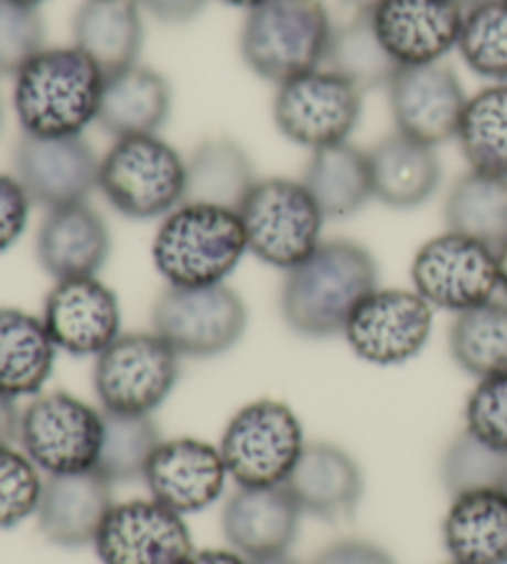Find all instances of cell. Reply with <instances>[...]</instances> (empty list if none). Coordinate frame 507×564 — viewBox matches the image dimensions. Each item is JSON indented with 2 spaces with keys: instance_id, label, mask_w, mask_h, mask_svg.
<instances>
[{
  "instance_id": "cell-1",
  "label": "cell",
  "mask_w": 507,
  "mask_h": 564,
  "mask_svg": "<svg viewBox=\"0 0 507 564\" xmlns=\"http://www.w3.org/2000/svg\"><path fill=\"white\" fill-rule=\"evenodd\" d=\"M379 288V265L354 240H322L310 258L285 273L280 312L300 337L330 339L342 335L362 300Z\"/></svg>"
},
{
  "instance_id": "cell-2",
  "label": "cell",
  "mask_w": 507,
  "mask_h": 564,
  "mask_svg": "<svg viewBox=\"0 0 507 564\" xmlns=\"http://www.w3.org/2000/svg\"><path fill=\"white\" fill-rule=\"evenodd\" d=\"M105 73L83 50L45 47L15 75L13 109L23 134L83 137L97 122Z\"/></svg>"
},
{
  "instance_id": "cell-3",
  "label": "cell",
  "mask_w": 507,
  "mask_h": 564,
  "mask_svg": "<svg viewBox=\"0 0 507 564\" xmlns=\"http://www.w3.org/2000/svg\"><path fill=\"white\" fill-rule=\"evenodd\" d=\"M246 253L238 210L188 200L161 218L151 246L154 268L174 288L220 285Z\"/></svg>"
},
{
  "instance_id": "cell-4",
  "label": "cell",
  "mask_w": 507,
  "mask_h": 564,
  "mask_svg": "<svg viewBox=\"0 0 507 564\" xmlns=\"http://www.w3.org/2000/svg\"><path fill=\"white\" fill-rule=\"evenodd\" d=\"M332 33L322 0H266L248 10L240 57L258 77L282 85L324 65Z\"/></svg>"
},
{
  "instance_id": "cell-5",
  "label": "cell",
  "mask_w": 507,
  "mask_h": 564,
  "mask_svg": "<svg viewBox=\"0 0 507 564\" xmlns=\"http://www.w3.org/2000/svg\"><path fill=\"white\" fill-rule=\"evenodd\" d=\"M97 188L125 218H166L186 200V159L159 134L121 137L99 159Z\"/></svg>"
},
{
  "instance_id": "cell-6",
  "label": "cell",
  "mask_w": 507,
  "mask_h": 564,
  "mask_svg": "<svg viewBox=\"0 0 507 564\" xmlns=\"http://www.w3.org/2000/svg\"><path fill=\"white\" fill-rule=\"evenodd\" d=\"M248 253L266 265L292 270L322 243L324 214L302 181L258 178L238 208Z\"/></svg>"
},
{
  "instance_id": "cell-7",
  "label": "cell",
  "mask_w": 507,
  "mask_h": 564,
  "mask_svg": "<svg viewBox=\"0 0 507 564\" xmlns=\"http://www.w3.org/2000/svg\"><path fill=\"white\" fill-rule=\"evenodd\" d=\"M304 446L298 414L276 399H258L238 409L218 443L238 488L285 486Z\"/></svg>"
},
{
  "instance_id": "cell-8",
  "label": "cell",
  "mask_w": 507,
  "mask_h": 564,
  "mask_svg": "<svg viewBox=\"0 0 507 564\" xmlns=\"http://www.w3.org/2000/svg\"><path fill=\"white\" fill-rule=\"evenodd\" d=\"M181 357L151 332H121L95 357L93 384L101 411L151 416L176 389Z\"/></svg>"
},
{
  "instance_id": "cell-9",
  "label": "cell",
  "mask_w": 507,
  "mask_h": 564,
  "mask_svg": "<svg viewBox=\"0 0 507 564\" xmlns=\"http://www.w3.org/2000/svg\"><path fill=\"white\" fill-rule=\"evenodd\" d=\"M151 329L179 357H220L246 335L248 307L226 282L203 288L169 285L151 310Z\"/></svg>"
},
{
  "instance_id": "cell-10",
  "label": "cell",
  "mask_w": 507,
  "mask_h": 564,
  "mask_svg": "<svg viewBox=\"0 0 507 564\" xmlns=\"http://www.w3.org/2000/svg\"><path fill=\"white\" fill-rule=\"evenodd\" d=\"M101 426V409L65 391H53L37 394L20 411L18 443L45 476L85 473L97 468Z\"/></svg>"
},
{
  "instance_id": "cell-11",
  "label": "cell",
  "mask_w": 507,
  "mask_h": 564,
  "mask_svg": "<svg viewBox=\"0 0 507 564\" xmlns=\"http://www.w3.org/2000/svg\"><path fill=\"white\" fill-rule=\"evenodd\" d=\"M411 282L433 310L439 307L459 315L490 302L500 290L498 250L445 230L425 240L413 256Z\"/></svg>"
},
{
  "instance_id": "cell-12",
  "label": "cell",
  "mask_w": 507,
  "mask_h": 564,
  "mask_svg": "<svg viewBox=\"0 0 507 564\" xmlns=\"http://www.w3.org/2000/svg\"><path fill=\"white\" fill-rule=\"evenodd\" d=\"M364 97L327 67L310 69L278 85L272 117L280 134L312 151L349 141L362 119Z\"/></svg>"
},
{
  "instance_id": "cell-13",
  "label": "cell",
  "mask_w": 507,
  "mask_h": 564,
  "mask_svg": "<svg viewBox=\"0 0 507 564\" xmlns=\"http://www.w3.org/2000/svg\"><path fill=\"white\" fill-rule=\"evenodd\" d=\"M433 329V307L416 290L377 288L354 310L342 337L362 361L399 367L421 355Z\"/></svg>"
},
{
  "instance_id": "cell-14",
  "label": "cell",
  "mask_w": 507,
  "mask_h": 564,
  "mask_svg": "<svg viewBox=\"0 0 507 564\" xmlns=\"http://www.w3.org/2000/svg\"><path fill=\"white\" fill-rule=\"evenodd\" d=\"M93 547L101 564H184L194 542L184 516L149 496L115 502Z\"/></svg>"
},
{
  "instance_id": "cell-15",
  "label": "cell",
  "mask_w": 507,
  "mask_h": 564,
  "mask_svg": "<svg viewBox=\"0 0 507 564\" xmlns=\"http://www.w3.org/2000/svg\"><path fill=\"white\" fill-rule=\"evenodd\" d=\"M13 166L30 200L45 210L87 204L99 181V156L85 137L23 134Z\"/></svg>"
},
{
  "instance_id": "cell-16",
  "label": "cell",
  "mask_w": 507,
  "mask_h": 564,
  "mask_svg": "<svg viewBox=\"0 0 507 564\" xmlns=\"http://www.w3.org/2000/svg\"><path fill=\"white\" fill-rule=\"evenodd\" d=\"M40 317L55 347L73 357H99L121 335L117 292L97 275L55 280Z\"/></svg>"
},
{
  "instance_id": "cell-17",
  "label": "cell",
  "mask_w": 507,
  "mask_h": 564,
  "mask_svg": "<svg viewBox=\"0 0 507 564\" xmlns=\"http://www.w3.org/2000/svg\"><path fill=\"white\" fill-rule=\"evenodd\" d=\"M468 95L451 67L441 63L399 67L389 83V107L397 132L435 147L459 134Z\"/></svg>"
},
{
  "instance_id": "cell-18",
  "label": "cell",
  "mask_w": 507,
  "mask_h": 564,
  "mask_svg": "<svg viewBox=\"0 0 507 564\" xmlns=\"http://www.w3.org/2000/svg\"><path fill=\"white\" fill-rule=\"evenodd\" d=\"M465 8L455 0H381L371 10L384 47L399 67L433 65L459 47Z\"/></svg>"
},
{
  "instance_id": "cell-19",
  "label": "cell",
  "mask_w": 507,
  "mask_h": 564,
  "mask_svg": "<svg viewBox=\"0 0 507 564\" xmlns=\"http://www.w3.org/2000/svg\"><path fill=\"white\" fill-rule=\"evenodd\" d=\"M228 478L220 448L188 436L161 441L144 473L149 496L184 518L211 508Z\"/></svg>"
},
{
  "instance_id": "cell-20",
  "label": "cell",
  "mask_w": 507,
  "mask_h": 564,
  "mask_svg": "<svg viewBox=\"0 0 507 564\" xmlns=\"http://www.w3.org/2000/svg\"><path fill=\"white\" fill-rule=\"evenodd\" d=\"M302 510L285 486L238 488L223 508V535L246 560L288 555Z\"/></svg>"
},
{
  "instance_id": "cell-21",
  "label": "cell",
  "mask_w": 507,
  "mask_h": 564,
  "mask_svg": "<svg viewBox=\"0 0 507 564\" xmlns=\"http://www.w3.org/2000/svg\"><path fill=\"white\" fill-rule=\"evenodd\" d=\"M111 506V482L97 470L47 476L35 512L37 530L55 547L79 550L95 545Z\"/></svg>"
},
{
  "instance_id": "cell-22",
  "label": "cell",
  "mask_w": 507,
  "mask_h": 564,
  "mask_svg": "<svg viewBox=\"0 0 507 564\" xmlns=\"http://www.w3.org/2000/svg\"><path fill=\"white\" fill-rule=\"evenodd\" d=\"M109 253V226L89 204L47 210L37 228V263L53 280L99 275Z\"/></svg>"
},
{
  "instance_id": "cell-23",
  "label": "cell",
  "mask_w": 507,
  "mask_h": 564,
  "mask_svg": "<svg viewBox=\"0 0 507 564\" xmlns=\"http://www.w3.org/2000/svg\"><path fill=\"white\" fill-rule=\"evenodd\" d=\"M285 488L308 516L327 522L347 520L364 496L359 463L334 443H308Z\"/></svg>"
},
{
  "instance_id": "cell-24",
  "label": "cell",
  "mask_w": 507,
  "mask_h": 564,
  "mask_svg": "<svg viewBox=\"0 0 507 564\" xmlns=\"http://www.w3.org/2000/svg\"><path fill=\"white\" fill-rule=\"evenodd\" d=\"M171 105L169 79L137 63L105 77L97 124L115 139L159 134L169 122Z\"/></svg>"
},
{
  "instance_id": "cell-25",
  "label": "cell",
  "mask_w": 507,
  "mask_h": 564,
  "mask_svg": "<svg viewBox=\"0 0 507 564\" xmlns=\"http://www.w3.org/2000/svg\"><path fill=\"white\" fill-rule=\"evenodd\" d=\"M374 198L397 210L423 206L441 184L435 149L401 132L377 141L369 151Z\"/></svg>"
},
{
  "instance_id": "cell-26",
  "label": "cell",
  "mask_w": 507,
  "mask_h": 564,
  "mask_svg": "<svg viewBox=\"0 0 507 564\" xmlns=\"http://www.w3.org/2000/svg\"><path fill=\"white\" fill-rule=\"evenodd\" d=\"M75 47L101 73L115 75L139 63L144 20L137 0H85L73 20Z\"/></svg>"
},
{
  "instance_id": "cell-27",
  "label": "cell",
  "mask_w": 507,
  "mask_h": 564,
  "mask_svg": "<svg viewBox=\"0 0 507 564\" xmlns=\"http://www.w3.org/2000/svg\"><path fill=\"white\" fill-rule=\"evenodd\" d=\"M443 545L455 564H507V490L451 498Z\"/></svg>"
},
{
  "instance_id": "cell-28",
  "label": "cell",
  "mask_w": 507,
  "mask_h": 564,
  "mask_svg": "<svg viewBox=\"0 0 507 564\" xmlns=\"http://www.w3.org/2000/svg\"><path fill=\"white\" fill-rule=\"evenodd\" d=\"M57 351L43 317L0 307V394L37 397L53 377Z\"/></svg>"
},
{
  "instance_id": "cell-29",
  "label": "cell",
  "mask_w": 507,
  "mask_h": 564,
  "mask_svg": "<svg viewBox=\"0 0 507 564\" xmlns=\"http://www.w3.org/2000/svg\"><path fill=\"white\" fill-rule=\"evenodd\" d=\"M302 184L317 200L324 218H349L374 198L367 151L349 141L312 151Z\"/></svg>"
},
{
  "instance_id": "cell-30",
  "label": "cell",
  "mask_w": 507,
  "mask_h": 564,
  "mask_svg": "<svg viewBox=\"0 0 507 564\" xmlns=\"http://www.w3.org/2000/svg\"><path fill=\"white\" fill-rule=\"evenodd\" d=\"M256 184V166H252L246 149L228 137L203 139L186 159L188 204L238 210Z\"/></svg>"
},
{
  "instance_id": "cell-31",
  "label": "cell",
  "mask_w": 507,
  "mask_h": 564,
  "mask_svg": "<svg viewBox=\"0 0 507 564\" xmlns=\"http://www.w3.org/2000/svg\"><path fill=\"white\" fill-rule=\"evenodd\" d=\"M445 226L498 250L507 243V178L468 174L455 181L445 198Z\"/></svg>"
},
{
  "instance_id": "cell-32",
  "label": "cell",
  "mask_w": 507,
  "mask_h": 564,
  "mask_svg": "<svg viewBox=\"0 0 507 564\" xmlns=\"http://www.w3.org/2000/svg\"><path fill=\"white\" fill-rule=\"evenodd\" d=\"M455 139L471 171L507 178V83L468 97Z\"/></svg>"
},
{
  "instance_id": "cell-33",
  "label": "cell",
  "mask_w": 507,
  "mask_h": 564,
  "mask_svg": "<svg viewBox=\"0 0 507 564\" xmlns=\"http://www.w3.org/2000/svg\"><path fill=\"white\" fill-rule=\"evenodd\" d=\"M451 357L465 375L488 379L507 371V305L483 302L459 312L449 332Z\"/></svg>"
},
{
  "instance_id": "cell-34",
  "label": "cell",
  "mask_w": 507,
  "mask_h": 564,
  "mask_svg": "<svg viewBox=\"0 0 507 564\" xmlns=\"http://www.w3.org/2000/svg\"><path fill=\"white\" fill-rule=\"evenodd\" d=\"M322 67L347 79L362 95L369 89L389 87L393 75L399 73V65L377 35L371 13H357L349 23L334 28Z\"/></svg>"
},
{
  "instance_id": "cell-35",
  "label": "cell",
  "mask_w": 507,
  "mask_h": 564,
  "mask_svg": "<svg viewBox=\"0 0 507 564\" xmlns=\"http://www.w3.org/2000/svg\"><path fill=\"white\" fill-rule=\"evenodd\" d=\"M101 416H105V426H101L95 470L111 486L144 480L149 460L164 441L154 419L144 414H111V411H101Z\"/></svg>"
},
{
  "instance_id": "cell-36",
  "label": "cell",
  "mask_w": 507,
  "mask_h": 564,
  "mask_svg": "<svg viewBox=\"0 0 507 564\" xmlns=\"http://www.w3.org/2000/svg\"><path fill=\"white\" fill-rule=\"evenodd\" d=\"M441 482L451 498L481 490H507V451L488 446L471 431H463L443 451Z\"/></svg>"
},
{
  "instance_id": "cell-37",
  "label": "cell",
  "mask_w": 507,
  "mask_h": 564,
  "mask_svg": "<svg viewBox=\"0 0 507 564\" xmlns=\"http://www.w3.org/2000/svg\"><path fill=\"white\" fill-rule=\"evenodd\" d=\"M455 50L475 75L507 83V0H483L465 10Z\"/></svg>"
},
{
  "instance_id": "cell-38",
  "label": "cell",
  "mask_w": 507,
  "mask_h": 564,
  "mask_svg": "<svg viewBox=\"0 0 507 564\" xmlns=\"http://www.w3.org/2000/svg\"><path fill=\"white\" fill-rule=\"evenodd\" d=\"M43 486V473L23 448L0 446V530H13L35 516Z\"/></svg>"
},
{
  "instance_id": "cell-39",
  "label": "cell",
  "mask_w": 507,
  "mask_h": 564,
  "mask_svg": "<svg viewBox=\"0 0 507 564\" xmlns=\"http://www.w3.org/2000/svg\"><path fill=\"white\" fill-rule=\"evenodd\" d=\"M40 50H45L40 10L0 0V77H15Z\"/></svg>"
},
{
  "instance_id": "cell-40",
  "label": "cell",
  "mask_w": 507,
  "mask_h": 564,
  "mask_svg": "<svg viewBox=\"0 0 507 564\" xmlns=\"http://www.w3.org/2000/svg\"><path fill=\"white\" fill-rule=\"evenodd\" d=\"M465 431L507 451V371L481 379L465 401Z\"/></svg>"
},
{
  "instance_id": "cell-41",
  "label": "cell",
  "mask_w": 507,
  "mask_h": 564,
  "mask_svg": "<svg viewBox=\"0 0 507 564\" xmlns=\"http://www.w3.org/2000/svg\"><path fill=\"white\" fill-rule=\"evenodd\" d=\"M30 206L33 200L20 186V181L0 174V253H6L23 238L30 220Z\"/></svg>"
},
{
  "instance_id": "cell-42",
  "label": "cell",
  "mask_w": 507,
  "mask_h": 564,
  "mask_svg": "<svg viewBox=\"0 0 507 564\" xmlns=\"http://www.w3.org/2000/svg\"><path fill=\"white\" fill-rule=\"evenodd\" d=\"M312 564H397L387 550L367 540H342L322 550Z\"/></svg>"
},
{
  "instance_id": "cell-43",
  "label": "cell",
  "mask_w": 507,
  "mask_h": 564,
  "mask_svg": "<svg viewBox=\"0 0 507 564\" xmlns=\"http://www.w3.org/2000/svg\"><path fill=\"white\" fill-rule=\"evenodd\" d=\"M137 3L161 23L179 25L194 20L206 6V0H137Z\"/></svg>"
},
{
  "instance_id": "cell-44",
  "label": "cell",
  "mask_w": 507,
  "mask_h": 564,
  "mask_svg": "<svg viewBox=\"0 0 507 564\" xmlns=\"http://www.w3.org/2000/svg\"><path fill=\"white\" fill-rule=\"evenodd\" d=\"M18 429L20 411L15 399L0 394V446H13V441H18Z\"/></svg>"
},
{
  "instance_id": "cell-45",
  "label": "cell",
  "mask_w": 507,
  "mask_h": 564,
  "mask_svg": "<svg viewBox=\"0 0 507 564\" xmlns=\"http://www.w3.org/2000/svg\"><path fill=\"white\" fill-rule=\"evenodd\" d=\"M184 564H250L236 550H198L191 552V557Z\"/></svg>"
},
{
  "instance_id": "cell-46",
  "label": "cell",
  "mask_w": 507,
  "mask_h": 564,
  "mask_svg": "<svg viewBox=\"0 0 507 564\" xmlns=\"http://www.w3.org/2000/svg\"><path fill=\"white\" fill-rule=\"evenodd\" d=\"M498 273H500V290L507 295V243L498 248Z\"/></svg>"
},
{
  "instance_id": "cell-47",
  "label": "cell",
  "mask_w": 507,
  "mask_h": 564,
  "mask_svg": "<svg viewBox=\"0 0 507 564\" xmlns=\"http://www.w3.org/2000/svg\"><path fill=\"white\" fill-rule=\"evenodd\" d=\"M344 3L357 10V13H371V10L377 8L381 0H344Z\"/></svg>"
},
{
  "instance_id": "cell-48",
  "label": "cell",
  "mask_w": 507,
  "mask_h": 564,
  "mask_svg": "<svg viewBox=\"0 0 507 564\" xmlns=\"http://www.w3.org/2000/svg\"><path fill=\"white\" fill-rule=\"evenodd\" d=\"M220 3L226 6H233V8H246V10H252L266 3V0H220Z\"/></svg>"
},
{
  "instance_id": "cell-49",
  "label": "cell",
  "mask_w": 507,
  "mask_h": 564,
  "mask_svg": "<svg viewBox=\"0 0 507 564\" xmlns=\"http://www.w3.org/2000/svg\"><path fill=\"white\" fill-rule=\"evenodd\" d=\"M250 564H298L295 560H290L288 555H276V557H262V560H252Z\"/></svg>"
},
{
  "instance_id": "cell-50",
  "label": "cell",
  "mask_w": 507,
  "mask_h": 564,
  "mask_svg": "<svg viewBox=\"0 0 507 564\" xmlns=\"http://www.w3.org/2000/svg\"><path fill=\"white\" fill-rule=\"evenodd\" d=\"M10 3H18V6H25V8H40L45 3V0H10Z\"/></svg>"
},
{
  "instance_id": "cell-51",
  "label": "cell",
  "mask_w": 507,
  "mask_h": 564,
  "mask_svg": "<svg viewBox=\"0 0 507 564\" xmlns=\"http://www.w3.org/2000/svg\"><path fill=\"white\" fill-rule=\"evenodd\" d=\"M455 3H459V6H463L465 10H468V8H473V6H478V3H483V0H455Z\"/></svg>"
},
{
  "instance_id": "cell-52",
  "label": "cell",
  "mask_w": 507,
  "mask_h": 564,
  "mask_svg": "<svg viewBox=\"0 0 507 564\" xmlns=\"http://www.w3.org/2000/svg\"><path fill=\"white\" fill-rule=\"evenodd\" d=\"M0 129H3V105H0Z\"/></svg>"
},
{
  "instance_id": "cell-53",
  "label": "cell",
  "mask_w": 507,
  "mask_h": 564,
  "mask_svg": "<svg viewBox=\"0 0 507 564\" xmlns=\"http://www.w3.org/2000/svg\"><path fill=\"white\" fill-rule=\"evenodd\" d=\"M451 564H455V562H451Z\"/></svg>"
}]
</instances>
